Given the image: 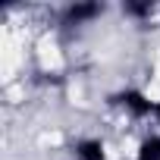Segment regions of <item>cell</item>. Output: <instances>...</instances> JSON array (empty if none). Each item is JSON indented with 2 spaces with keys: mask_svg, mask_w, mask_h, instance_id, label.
Listing matches in <instances>:
<instances>
[{
  "mask_svg": "<svg viewBox=\"0 0 160 160\" xmlns=\"http://www.w3.org/2000/svg\"><path fill=\"white\" fill-rule=\"evenodd\" d=\"M110 104H113L116 110H122L129 119L157 116V101H151L141 88H119L116 94H110Z\"/></svg>",
  "mask_w": 160,
  "mask_h": 160,
  "instance_id": "6da1fadb",
  "label": "cell"
},
{
  "mask_svg": "<svg viewBox=\"0 0 160 160\" xmlns=\"http://www.w3.org/2000/svg\"><path fill=\"white\" fill-rule=\"evenodd\" d=\"M104 13H107V3H101V0H75V3H66L60 10V25L63 28H82V25L98 22Z\"/></svg>",
  "mask_w": 160,
  "mask_h": 160,
  "instance_id": "7a4b0ae2",
  "label": "cell"
},
{
  "mask_svg": "<svg viewBox=\"0 0 160 160\" xmlns=\"http://www.w3.org/2000/svg\"><path fill=\"white\" fill-rule=\"evenodd\" d=\"M72 160H107V144L104 138H94V135H85L72 144Z\"/></svg>",
  "mask_w": 160,
  "mask_h": 160,
  "instance_id": "3957f363",
  "label": "cell"
},
{
  "mask_svg": "<svg viewBox=\"0 0 160 160\" xmlns=\"http://www.w3.org/2000/svg\"><path fill=\"white\" fill-rule=\"evenodd\" d=\"M119 10H122V16L132 19V22H148V19L157 13V3H151V0H126Z\"/></svg>",
  "mask_w": 160,
  "mask_h": 160,
  "instance_id": "277c9868",
  "label": "cell"
},
{
  "mask_svg": "<svg viewBox=\"0 0 160 160\" xmlns=\"http://www.w3.org/2000/svg\"><path fill=\"white\" fill-rule=\"evenodd\" d=\"M135 160H160V132H151L141 138L138 151H135Z\"/></svg>",
  "mask_w": 160,
  "mask_h": 160,
  "instance_id": "5b68a950",
  "label": "cell"
},
{
  "mask_svg": "<svg viewBox=\"0 0 160 160\" xmlns=\"http://www.w3.org/2000/svg\"><path fill=\"white\" fill-rule=\"evenodd\" d=\"M157 119H160V101H157Z\"/></svg>",
  "mask_w": 160,
  "mask_h": 160,
  "instance_id": "8992f818",
  "label": "cell"
}]
</instances>
